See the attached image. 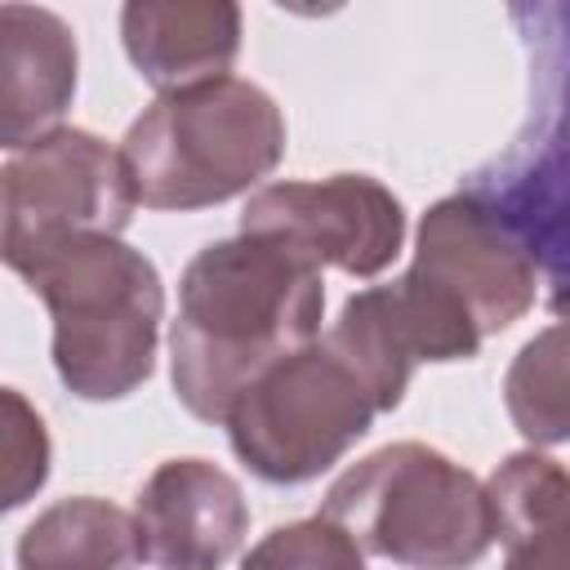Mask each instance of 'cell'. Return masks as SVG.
Instances as JSON below:
<instances>
[{
	"label": "cell",
	"instance_id": "obj_1",
	"mask_svg": "<svg viewBox=\"0 0 570 570\" xmlns=\"http://www.w3.org/2000/svg\"><path fill=\"white\" fill-rule=\"evenodd\" d=\"M321 312V267L289 245L245 232L205 245L178 281V321L169 325L178 401L205 423H227L263 370L316 343Z\"/></svg>",
	"mask_w": 570,
	"mask_h": 570
},
{
	"label": "cell",
	"instance_id": "obj_18",
	"mask_svg": "<svg viewBox=\"0 0 570 570\" xmlns=\"http://www.w3.org/2000/svg\"><path fill=\"white\" fill-rule=\"evenodd\" d=\"M0 459H4V508L27 503L45 476H49V432L40 414L9 387L4 392V432H0Z\"/></svg>",
	"mask_w": 570,
	"mask_h": 570
},
{
	"label": "cell",
	"instance_id": "obj_8",
	"mask_svg": "<svg viewBox=\"0 0 570 570\" xmlns=\"http://www.w3.org/2000/svg\"><path fill=\"white\" fill-rule=\"evenodd\" d=\"M245 236H272L316 267L379 276L405 240L401 200L370 174L321 183H267L240 209Z\"/></svg>",
	"mask_w": 570,
	"mask_h": 570
},
{
	"label": "cell",
	"instance_id": "obj_2",
	"mask_svg": "<svg viewBox=\"0 0 570 570\" xmlns=\"http://www.w3.org/2000/svg\"><path fill=\"white\" fill-rule=\"evenodd\" d=\"M285 156V116L240 76L160 94L125 134L120 160L147 209H205L249 191Z\"/></svg>",
	"mask_w": 570,
	"mask_h": 570
},
{
	"label": "cell",
	"instance_id": "obj_3",
	"mask_svg": "<svg viewBox=\"0 0 570 570\" xmlns=\"http://www.w3.org/2000/svg\"><path fill=\"white\" fill-rule=\"evenodd\" d=\"M525 53V116L503 151L463 183L543 267L570 285V0L512 4Z\"/></svg>",
	"mask_w": 570,
	"mask_h": 570
},
{
	"label": "cell",
	"instance_id": "obj_13",
	"mask_svg": "<svg viewBox=\"0 0 570 570\" xmlns=\"http://www.w3.org/2000/svg\"><path fill=\"white\" fill-rule=\"evenodd\" d=\"M503 570H570V468L539 450L508 454L485 481Z\"/></svg>",
	"mask_w": 570,
	"mask_h": 570
},
{
	"label": "cell",
	"instance_id": "obj_11",
	"mask_svg": "<svg viewBox=\"0 0 570 570\" xmlns=\"http://www.w3.org/2000/svg\"><path fill=\"white\" fill-rule=\"evenodd\" d=\"M76 94V36L53 9L0 4V142L31 147Z\"/></svg>",
	"mask_w": 570,
	"mask_h": 570
},
{
	"label": "cell",
	"instance_id": "obj_9",
	"mask_svg": "<svg viewBox=\"0 0 570 570\" xmlns=\"http://www.w3.org/2000/svg\"><path fill=\"white\" fill-rule=\"evenodd\" d=\"M410 272L459 303L481 338L521 321L539 289L534 258L468 191L445 196L423 214Z\"/></svg>",
	"mask_w": 570,
	"mask_h": 570
},
{
	"label": "cell",
	"instance_id": "obj_6",
	"mask_svg": "<svg viewBox=\"0 0 570 570\" xmlns=\"http://www.w3.org/2000/svg\"><path fill=\"white\" fill-rule=\"evenodd\" d=\"M379 405L361 374L321 338L263 370L227 414L236 459L272 481L303 485L334 468L374 423Z\"/></svg>",
	"mask_w": 570,
	"mask_h": 570
},
{
	"label": "cell",
	"instance_id": "obj_15",
	"mask_svg": "<svg viewBox=\"0 0 570 570\" xmlns=\"http://www.w3.org/2000/svg\"><path fill=\"white\" fill-rule=\"evenodd\" d=\"M503 405L530 445L570 441V321L539 330L503 374Z\"/></svg>",
	"mask_w": 570,
	"mask_h": 570
},
{
	"label": "cell",
	"instance_id": "obj_5",
	"mask_svg": "<svg viewBox=\"0 0 570 570\" xmlns=\"http://www.w3.org/2000/svg\"><path fill=\"white\" fill-rule=\"evenodd\" d=\"M325 517L405 570H468L494 543L485 485L423 441H392L352 463L330 485Z\"/></svg>",
	"mask_w": 570,
	"mask_h": 570
},
{
	"label": "cell",
	"instance_id": "obj_10",
	"mask_svg": "<svg viewBox=\"0 0 570 570\" xmlns=\"http://www.w3.org/2000/svg\"><path fill=\"white\" fill-rule=\"evenodd\" d=\"M134 517L156 570H218L232 561L249 525L236 476H227L209 459L160 463L142 481Z\"/></svg>",
	"mask_w": 570,
	"mask_h": 570
},
{
	"label": "cell",
	"instance_id": "obj_19",
	"mask_svg": "<svg viewBox=\"0 0 570 570\" xmlns=\"http://www.w3.org/2000/svg\"><path fill=\"white\" fill-rule=\"evenodd\" d=\"M548 307H552L557 321H570V285H557L552 298H548Z\"/></svg>",
	"mask_w": 570,
	"mask_h": 570
},
{
	"label": "cell",
	"instance_id": "obj_16",
	"mask_svg": "<svg viewBox=\"0 0 570 570\" xmlns=\"http://www.w3.org/2000/svg\"><path fill=\"white\" fill-rule=\"evenodd\" d=\"M325 343L361 374V383L370 387L379 414L401 405L405 383H410V374H414L419 361L410 356V347H405V338H401V330H396V321L387 312L383 285L352 294L343 303L334 330L325 334Z\"/></svg>",
	"mask_w": 570,
	"mask_h": 570
},
{
	"label": "cell",
	"instance_id": "obj_17",
	"mask_svg": "<svg viewBox=\"0 0 570 570\" xmlns=\"http://www.w3.org/2000/svg\"><path fill=\"white\" fill-rule=\"evenodd\" d=\"M240 570H365V548L334 517L321 512L276 525L263 543L245 552Z\"/></svg>",
	"mask_w": 570,
	"mask_h": 570
},
{
	"label": "cell",
	"instance_id": "obj_7",
	"mask_svg": "<svg viewBox=\"0 0 570 570\" xmlns=\"http://www.w3.org/2000/svg\"><path fill=\"white\" fill-rule=\"evenodd\" d=\"M134 205L120 151L89 129L58 125L0 169V254L31 281L71 245L120 236Z\"/></svg>",
	"mask_w": 570,
	"mask_h": 570
},
{
	"label": "cell",
	"instance_id": "obj_4",
	"mask_svg": "<svg viewBox=\"0 0 570 570\" xmlns=\"http://www.w3.org/2000/svg\"><path fill=\"white\" fill-rule=\"evenodd\" d=\"M53 321V370L80 401H120L151 379L165 285L147 254L94 236L31 276Z\"/></svg>",
	"mask_w": 570,
	"mask_h": 570
},
{
	"label": "cell",
	"instance_id": "obj_14",
	"mask_svg": "<svg viewBox=\"0 0 570 570\" xmlns=\"http://www.w3.org/2000/svg\"><path fill=\"white\" fill-rule=\"evenodd\" d=\"M142 561L138 517L94 494L58 499L18 539V570H138Z\"/></svg>",
	"mask_w": 570,
	"mask_h": 570
},
{
	"label": "cell",
	"instance_id": "obj_12",
	"mask_svg": "<svg viewBox=\"0 0 570 570\" xmlns=\"http://www.w3.org/2000/svg\"><path fill=\"white\" fill-rule=\"evenodd\" d=\"M129 62L160 94L227 76L240 49V9L223 0H134L120 9Z\"/></svg>",
	"mask_w": 570,
	"mask_h": 570
}]
</instances>
